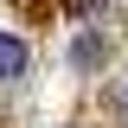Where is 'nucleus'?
Returning <instances> with one entry per match:
<instances>
[{
  "instance_id": "nucleus-1",
  "label": "nucleus",
  "mask_w": 128,
  "mask_h": 128,
  "mask_svg": "<svg viewBox=\"0 0 128 128\" xmlns=\"http://www.w3.org/2000/svg\"><path fill=\"white\" fill-rule=\"evenodd\" d=\"M19 70H26V38L19 32H0V83L19 77Z\"/></svg>"
},
{
  "instance_id": "nucleus-2",
  "label": "nucleus",
  "mask_w": 128,
  "mask_h": 128,
  "mask_svg": "<svg viewBox=\"0 0 128 128\" xmlns=\"http://www.w3.org/2000/svg\"><path fill=\"white\" fill-rule=\"evenodd\" d=\"M70 13H96V6H109V0H64Z\"/></svg>"
},
{
  "instance_id": "nucleus-3",
  "label": "nucleus",
  "mask_w": 128,
  "mask_h": 128,
  "mask_svg": "<svg viewBox=\"0 0 128 128\" xmlns=\"http://www.w3.org/2000/svg\"><path fill=\"white\" fill-rule=\"evenodd\" d=\"M122 102H128V90H122Z\"/></svg>"
}]
</instances>
